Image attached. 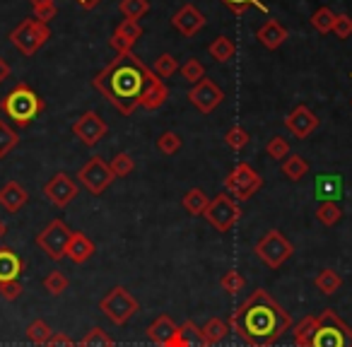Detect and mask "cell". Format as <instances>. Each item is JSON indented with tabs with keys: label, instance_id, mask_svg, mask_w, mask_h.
<instances>
[{
	"label": "cell",
	"instance_id": "obj_1",
	"mask_svg": "<svg viewBox=\"0 0 352 347\" xmlns=\"http://www.w3.org/2000/svg\"><path fill=\"white\" fill-rule=\"evenodd\" d=\"M155 78V70H150L133 51H128V54H116V58H111L107 68L94 75L92 87L99 89L123 116H131L142 104V97Z\"/></svg>",
	"mask_w": 352,
	"mask_h": 347
},
{
	"label": "cell",
	"instance_id": "obj_2",
	"mask_svg": "<svg viewBox=\"0 0 352 347\" xmlns=\"http://www.w3.org/2000/svg\"><path fill=\"white\" fill-rule=\"evenodd\" d=\"M230 328L249 347H273L292 328V318L265 289H254L230 316Z\"/></svg>",
	"mask_w": 352,
	"mask_h": 347
},
{
	"label": "cell",
	"instance_id": "obj_3",
	"mask_svg": "<svg viewBox=\"0 0 352 347\" xmlns=\"http://www.w3.org/2000/svg\"><path fill=\"white\" fill-rule=\"evenodd\" d=\"M292 335L297 347H352V328L331 309L302 318Z\"/></svg>",
	"mask_w": 352,
	"mask_h": 347
},
{
	"label": "cell",
	"instance_id": "obj_4",
	"mask_svg": "<svg viewBox=\"0 0 352 347\" xmlns=\"http://www.w3.org/2000/svg\"><path fill=\"white\" fill-rule=\"evenodd\" d=\"M3 113L12 118L17 128H27L41 111H44V99L30 87V85L20 82L17 87H12L10 92L3 97L0 102Z\"/></svg>",
	"mask_w": 352,
	"mask_h": 347
},
{
	"label": "cell",
	"instance_id": "obj_5",
	"mask_svg": "<svg viewBox=\"0 0 352 347\" xmlns=\"http://www.w3.org/2000/svg\"><path fill=\"white\" fill-rule=\"evenodd\" d=\"M51 39V30L49 25L39 20H22L15 30L10 32V44L20 51L22 56H34L46 41Z\"/></svg>",
	"mask_w": 352,
	"mask_h": 347
},
{
	"label": "cell",
	"instance_id": "obj_6",
	"mask_svg": "<svg viewBox=\"0 0 352 347\" xmlns=\"http://www.w3.org/2000/svg\"><path fill=\"white\" fill-rule=\"evenodd\" d=\"M261 186H263V177H261L251 164H246V161L236 164L225 177L227 193H232L236 203L249 201L251 196H256V193L261 191Z\"/></svg>",
	"mask_w": 352,
	"mask_h": 347
},
{
	"label": "cell",
	"instance_id": "obj_7",
	"mask_svg": "<svg viewBox=\"0 0 352 347\" xmlns=\"http://www.w3.org/2000/svg\"><path fill=\"white\" fill-rule=\"evenodd\" d=\"M99 306H102L104 316H107L111 323L126 326V323L133 318V313L140 309V304H138V299L133 297L126 287H111L107 297L99 302Z\"/></svg>",
	"mask_w": 352,
	"mask_h": 347
},
{
	"label": "cell",
	"instance_id": "obj_8",
	"mask_svg": "<svg viewBox=\"0 0 352 347\" xmlns=\"http://www.w3.org/2000/svg\"><path fill=\"white\" fill-rule=\"evenodd\" d=\"M203 217L208 220V225L215 227V232H230L236 222L241 220V205L230 196V193H220L210 201L208 210L203 212Z\"/></svg>",
	"mask_w": 352,
	"mask_h": 347
},
{
	"label": "cell",
	"instance_id": "obj_9",
	"mask_svg": "<svg viewBox=\"0 0 352 347\" xmlns=\"http://www.w3.org/2000/svg\"><path fill=\"white\" fill-rule=\"evenodd\" d=\"M70 236H73V230H70L63 220H51L49 225L36 234L34 241L51 260H60V258H65Z\"/></svg>",
	"mask_w": 352,
	"mask_h": 347
},
{
	"label": "cell",
	"instance_id": "obj_10",
	"mask_svg": "<svg viewBox=\"0 0 352 347\" xmlns=\"http://www.w3.org/2000/svg\"><path fill=\"white\" fill-rule=\"evenodd\" d=\"M254 251H256V256H258V258L268 265V268L278 270L280 265H283L285 260L294 254V246L285 239L280 230H270V232H265V234L261 236Z\"/></svg>",
	"mask_w": 352,
	"mask_h": 347
},
{
	"label": "cell",
	"instance_id": "obj_11",
	"mask_svg": "<svg viewBox=\"0 0 352 347\" xmlns=\"http://www.w3.org/2000/svg\"><path fill=\"white\" fill-rule=\"evenodd\" d=\"M113 174L109 169V161H104L102 157H92L87 164L80 169V183L87 188L92 196H102L113 181Z\"/></svg>",
	"mask_w": 352,
	"mask_h": 347
},
{
	"label": "cell",
	"instance_id": "obj_12",
	"mask_svg": "<svg viewBox=\"0 0 352 347\" xmlns=\"http://www.w3.org/2000/svg\"><path fill=\"white\" fill-rule=\"evenodd\" d=\"M107 133H109L107 121H104L97 111H85L82 116L73 123V135L87 147H94Z\"/></svg>",
	"mask_w": 352,
	"mask_h": 347
},
{
	"label": "cell",
	"instance_id": "obj_13",
	"mask_svg": "<svg viewBox=\"0 0 352 347\" xmlns=\"http://www.w3.org/2000/svg\"><path fill=\"white\" fill-rule=\"evenodd\" d=\"M188 99H191V104L201 113H212L222 102H225V92H222V89L217 87L212 80L203 78L201 82L191 87V92H188Z\"/></svg>",
	"mask_w": 352,
	"mask_h": 347
},
{
	"label": "cell",
	"instance_id": "obj_14",
	"mask_svg": "<svg viewBox=\"0 0 352 347\" xmlns=\"http://www.w3.org/2000/svg\"><path fill=\"white\" fill-rule=\"evenodd\" d=\"M44 196L49 198L51 205L56 208H68L70 203L78 196V183L65 174V171H58L51 177V181L44 186Z\"/></svg>",
	"mask_w": 352,
	"mask_h": 347
},
{
	"label": "cell",
	"instance_id": "obj_15",
	"mask_svg": "<svg viewBox=\"0 0 352 347\" xmlns=\"http://www.w3.org/2000/svg\"><path fill=\"white\" fill-rule=\"evenodd\" d=\"M318 123H321L318 116L309 107H304V104H299L297 109H292V111L285 116V128H287L294 137H299V140H307L318 128Z\"/></svg>",
	"mask_w": 352,
	"mask_h": 347
},
{
	"label": "cell",
	"instance_id": "obj_16",
	"mask_svg": "<svg viewBox=\"0 0 352 347\" xmlns=\"http://www.w3.org/2000/svg\"><path fill=\"white\" fill-rule=\"evenodd\" d=\"M171 25H174L176 32H182L186 39H191V36H196L198 32L208 25V20L196 5L186 3V5H182V10L174 12V17H171Z\"/></svg>",
	"mask_w": 352,
	"mask_h": 347
},
{
	"label": "cell",
	"instance_id": "obj_17",
	"mask_svg": "<svg viewBox=\"0 0 352 347\" xmlns=\"http://www.w3.org/2000/svg\"><path fill=\"white\" fill-rule=\"evenodd\" d=\"M176 331H179V326L171 321V316L162 313V316H157L155 321L150 323V328H147V337H150L157 347H169V342L176 337Z\"/></svg>",
	"mask_w": 352,
	"mask_h": 347
},
{
	"label": "cell",
	"instance_id": "obj_18",
	"mask_svg": "<svg viewBox=\"0 0 352 347\" xmlns=\"http://www.w3.org/2000/svg\"><path fill=\"white\" fill-rule=\"evenodd\" d=\"M27 201H30V193H27V188L22 183L8 181L6 186L0 188V205H3V210L20 212L27 205Z\"/></svg>",
	"mask_w": 352,
	"mask_h": 347
},
{
	"label": "cell",
	"instance_id": "obj_19",
	"mask_svg": "<svg viewBox=\"0 0 352 347\" xmlns=\"http://www.w3.org/2000/svg\"><path fill=\"white\" fill-rule=\"evenodd\" d=\"M169 347H210L203 335V328L193 321H184L176 331V337L169 342Z\"/></svg>",
	"mask_w": 352,
	"mask_h": 347
},
{
	"label": "cell",
	"instance_id": "obj_20",
	"mask_svg": "<svg viewBox=\"0 0 352 347\" xmlns=\"http://www.w3.org/2000/svg\"><path fill=\"white\" fill-rule=\"evenodd\" d=\"M94 241L89 239L87 234H82V232H73V236H70V244H68V251H65V258H70L73 263L82 265L87 263L89 258L94 256Z\"/></svg>",
	"mask_w": 352,
	"mask_h": 347
},
{
	"label": "cell",
	"instance_id": "obj_21",
	"mask_svg": "<svg viewBox=\"0 0 352 347\" xmlns=\"http://www.w3.org/2000/svg\"><path fill=\"white\" fill-rule=\"evenodd\" d=\"M256 39H258L268 51H278L280 46L287 41V30H285L278 20H268V22H263V25L258 27V32H256Z\"/></svg>",
	"mask_w": 352,
	"mask_h": 347
},
{
	"label": "cell",
	"instance_id": "obj_22",
	"mask_svg": "<svg viewBox=\"0 0 352 347\" xmlns=\"http://www.w3.org/2000/svg\"><path fill=\"white\" fill-rule=\"evenodd\" d=\"M166 99H169V89H166V85L162 82V78H155V82L147 87L145 97H142V109H147V111H157V109H162L166 104Z\"/></svg>",
	"mask_w": 352,
	"mask_h": 347
},
{
	"label": "cell",
	"instance_id": "obj_23",
	"mask_svg": "<svg viewBox=\"0 0 352 347\" xmlns=\"http://www.w3.org/2000/svg\"><path fill=\"white\" fill-rule=\"evenodd\" d=\"M22 275V260L12 249H0V282L17 280Z\"/></svg>",
	"mask_w": 352,
	"mask_h": 347
},
{
	"label": "cell",
	"instance_id": "obj_24",
	"mask_svg": "<svg viewBox=\"0 0 352 347\" xmlns=\"http://www.w3.org/2000/svg\"><path fill=\"white\" fill-rule=\"evenodd\" d=\"M314 287H316L321 294H326V297H331V294H336L338 289L342 287V278L336 273V270L323 268L321 273L314 278Z\"/></svg>",
	"mask_w": 352,
	"mask_h": 347
},
{
	"label": "cell",
	"instance_id": "obj_25",
	"mask_svg": "<svg viewBox=\"0 0 352 347\" xmlns=\"http://www.w3.org/2000/svg\"><path fill=\"white\" fill-rule=\"evenodd\" d=\"M182 205H184V210L188 212V215H203V212L208 210V205H210V198L206 196V191L203 188H191V191L184 196V201H182Z\"/></svg>",
	"mask_w": 352,
	"mask_h": 347
},
{
	"label": "cell",
	"instance_id": "obj_26",
	"mask_svg": "<svg viewBox=\"0 0 352 347\" xmlns=\"http://www.w3.org/2000/svg\"><path fill=\"white\" fill-rule=\"evenodd\" d=\"M208 54L212 56V58L217 60V63H227V60H232L234 58V54H236V46H234V41L230 39V36H217L215 41H212L210 46H208Z\"/></svg>",
	"mask_w": 352,
	"mask_h": 347
},
{
	"label": "cell",
	"instance_id": "obj_27",
	"mask_svg": "<svg viewBox=\"0 0 352 347\" xmlns=\"http://www.w3.org/2000/svg\"><path fill=\"white\" fill-rule=\"evenodd\" d=\"M283 174L289 179V181H302V179L309 174L307 159H304V157H299V155H289L287 159L283 161Z\"/></svg>",
	"mask_w": 352,
	"mask_h": 347
},
{
	"label": "cell",
	"instance_id": "obj_28",
	"mask_svg": "<svg viewBox=\"0 0 352 347\" xmlns=\"http://www.w3.org/2000/svg\"><path fill=\"white\" fill-rule=\"evenodd\" d=\"M316 220L321 222L323 227H336L338 222L342 220V210L336 201H323L321 205L316 208Z\"/></svg>",
	"mask_w": 352,
	"mask_h": 347
},
{
	"label": "cell",
	"instance_id": "obj_29",
	"mask_svg": "<svg viewBox=\"0 0 352 347\" xmlns=\"http://www.w3.org/2000/svg\"><path fill=\"white\" fill-rule=\"evenodd\" d=\"M227 333H230V323L220 321V318H210V321L203 326V335H206V340H208V345H210V347L225 340Z\"/></svg>",
	"mask_w": 352,
	"mask_h": 347
},
{
	"label": "cell",
	"instance_id": "obj_30",
	"mask_svg": "<svg viewBox=\"0 0 352 347\" xmlns=\"http://www.w3.org/2000/svg\"><path fill=\"white\" fill-rule=\"evenodd\" d=\"M51 335H54V328L49 326L46 321H41V318H36V321L30 323V328H27V340L34 342V345H46V342L51 340Z\"/></svg>",
	"mask_w": 352,
	"mask_h": 347
},
{
	"label": "cell",
	"instance_id": "obj_31",
	"mask_svg": "<svg viewBox=\"0 0 352 347\" xmlns=\"http://www.w3.org/2000/svg\"><path fill=\"white\" fill-rule=\"evenodd\" d=\"M336 12L331 10V8H318L316 12L311 15V27L318 32V34H328V32H333V25H336Z\"/></svg>",
	"mask_w": 352,
	"mask_h": 347
},
{
	"label": "cell",
	"instance_id": "obj_32",
	"mask_svg": "<svg viewBox=\"0 0 352 347\" xmlns=\"http://www.w3.org/2000/svg\"><path fill=\"white\" fill-rule=\"evenodd\" d=\"M109 169H111L113 177L123 179V177H128V174H133L135 161H133V157L128 155V152H118V155H113L111 161H109Z\"/></svg>",
	"mask_w": 352,
	"mask_h": 347
},
{
	"label": "cell",
	"instance_id": "obj_33",
	"mask_svg": "<svg viewBox=\"0 0 352 347\" xmlns=\"http://www.w3.org/2000/svg\"><path fill=\"white\" fill-rule=\"evenodd\" d=\"M20 142V135L15 133V128H10L6 121H0V159H6Z\"/></svg>",
	"mask_w": 352,
	"mask_h": 347
},
{
	"label": "cell",
	"instance_id": "obj_34",
	"mask_svg": "<svg viewBox=\"0 0 352 347\" xmlns=\"http://www.w3.org/2000/svg\"><path fill=\"white\" fill-rule=\"evenodd\" d=\"M121 12L126 20H142L150 12V0H121Z\"/></svg>",
	"mask_w": 352,
	"mask_h": 347
},
{
	"label": "cell",
	"instance_id": "obj_35",
	"mask_svg": "<svg viewBox=\"0 0 352 347\" xmlns=\"http://www.w3.org/2000/svg\"><path fill=\"white\" fill-rule=\"evenodd\" d=\"M80 347H116L113 337L109 333H104L102 328H92L87 331V335L80 340Z\"/></svg>",
	"mask_w": 352,
	"mask_h": 347
},
{
	"label": "cell",
	"instance_id": "obj_36",
	"mask_svg": "<svg viewBox=\"0 0 352 347\" xmlns=\"http://www.w3.org/2000/svg\"><path fill=\"white\" fill-rule=\"evenodd\" d=\"M340 193V179L338 177H321L316 181V196L323 198V201H333V198Z\"/></svg>",
	"mask_w": 352,
	"mask_h": 347
},
{
	"label": "cell",
	"instance_id": "obj_37",
	"mask_svg": "<svg viewBox=\"0 0 352 347\" xmlns=\"http://www.w3.org/2000/svg\"><path fill=\"white\" fill-rule=\"evenodd\" d=\"M113 34L121 36L126 44L133 46L142 36V27H140V22H135V20H123L121 25L116 27V32H113Z\"/></svg>",
	"mask_w": 352,
	"mask_h": 347
},
{
	"label": "cell",
	"instance_id": "obj_38",
	"mask_svg": "<svg viewBox=\"0 0 352 347\" xmlns=\"http://www.w3.org/2000/svg\"><path fill=\"white\" fill-rule=\"evenodd\" d=\"M68 284H70L68 278H65L60 270H51V273L44 278V289L49 294H54V297H60V294L68 289Z\"/></svg>",
	"mask_w": 352,
	"mask_h": 347
},
{
	"label": "cell",
	"instance_id": "obj_39",
	"mask_svg": "<svg viewBox=\"0 0 352 347\" xmlns=\"http://www.w3.org/2000/svg\"><path fill=\"white\" fill-rule=\"evenodd\" d=\"M220 287L225 289L227 294H236L246 287V280L239 270H227V273L220 278Z\"/></svg>",
	"mask_w": 352,
	"mask_h": 347
},
{
	"label": "cell",
	"instance_id": "obj_40",
	"mask_svg": "<svg viewBox=\"0 0 352 347\" xmlns=\"http://www.w3.org/2000/svg\"><path fill=\"white\" fill-rule=\"evenodd\" d=\"M249 140H251L249 131H246V128H241V126L230 128V131H227V135H225L227 147H232V150H236V152L244 150V147L249 145Z\"/></svg>",
	"mask_w": 352,
	"mask_h": 347
},
{
	"label": "cell",
	"instance_id": "obj_41",
	"mask_svg": "<svg viewBox=\"0 0 352 347\" xmlns=\"http://www.w3.org/2000/svg\"><path fill=\"white\" fill-rule=\"evenodd\" d=\"M179 70H182L184 80H186V82H191V85H198L203 78H206V68H203V63H201V60H196V58H188Z\"/></svg>",
	"mask_w": 352,
	"mask_h": 347
},
{
	"label": "cell",
	"instance_id": "obj_42",
	"mask_svg": "<svg viewBox=\"0 0 352 347\" xmlns=\"http://www.w3.org/2000/svg\"><path fill=\"white\" fill-rule=\"evenodd\" d=\"M157 150H160L162 155H176V152L182 150V137L176 135L174 131L162 133L160 140H157Z\"/></svg>",
	"mask_w": 352,
	"mask_h": 347
},
{
	"label": "cell",
	"instance_id": "obj_43",
	"mask_svg": "<svg viewBox=\"0 0 352 347\" xmlns=\"http://www.w3.org/2000/svg\"><path fill=\"white\" fill-rule=\"evenodd\" d=\"M176 70H179V60L171 54H162L160 58H157L155 73L160 75V78H171V75H176Z\"/></svg>",
	"mask_w": 352,
	"mask_h": 347
},
{
	"label": "cell",
	"instance_id": "obj_44",
	"mask_svg": "<svg viewBox=\"0 0 352 347\" xmlns=\"http://www.w3.org/2000/svg\"><path fill=\"white\" fill-rule=\"evenodd\" d=\"M265 155L273 157V159H287L289 157V145L285 137H273V140H268V145H265Z\"/></svg>",
	"mask_w": 352,
	"mask_h": 347
},
{
	"label": "cell",
	"instance_id": "obj_45",
	"mask_svg": "<svg viewBox=\"0 0 352 347\" xmlns=\"http://www.w3.org/2000/svg\"><path fill=\"white\" fill-rule=\"evenodd\" d=\"M222 3H225V5L230 8L232 12H234V15H244V12L249 10L251 5H256L258 10L268 12V8H265L263 3H261V0H222Z\"/></svg>",
	"mask_w": 352,
	"mask_h": 347
},
{
	"label": "cell",
	"instance_id": "obj_46",
	"mask_svg": "<svg viewBox=\"0 0 352 347\" xmlns=\"http://www.w3.org/2000/svg\"><path fill=\"white\" fill-rule=\"evenodd\" d=\"M0 297L6 302H17L22 297V282L20 280H6L0 282Z\"/></svg>",
	"mask_w": 352,
	"mask_h": 347
},
{
	"label": "cell",
	"instance_id": "obj_47",
	"mask_svg": "<svg viewBox=\"0 0 352 347\" xmlns=\"http://www.w3.org/2000/svg\"><path fill=\"white\" fill-rule=\"evenodd\" d=\"M333 34L340 39H350L352 36V17L350 15H338L336 25H333Z\"/></svg>",
	"mask_w": 352,
	"mask_h": 347
},
{
	"label": "cell",
	"instance_id": "obj_48",
	"mask_svg": "<svg viewBox=\"0 0 352 347\" xmlns=\"http://www.w3.org/2000/svg\"><path fill=\"white\" fill-rule=\"evenodd\" d=\"M44 347H75V342H73V337H70L68 333H54V335H51V340L46 342Z\"/></svg>",
	"mask_w": 352,
	"mask_h": 347
},
{
	"label": "cell",
	"instance_id": "obj_49",
	"mask_svg": "<svg viewBox=\"0 0 352 347\" xmlns=\"http://www.w3.org/2000/svg\"><path fill=\"white\" fill-rule=\"evenodd\" d=\"M56 12H58V8H56V3H54V5L39 8V10H34V20H39V22H44V25H49V22L56 17Z\"/></svg>",
	"mask_w": 352,
	"mask_h": 347
},
{
	"label": "cell",
	"instance_id": "obj_50",
	"mask_svg": "<svg viewBox=\"0 0 352 347\" xmlns=\"http://www.w3.org/2000/svg\"><path fill=\"white\" fill-rule=\"evenodd\" d=\"M10 73H12V68L8 65V60H6V58H0V85H3L8 78H10Z\"/></svg>",
	"mask_w": 352,
	"mask_h": 347
},
{
	"label": "cell",
	"instance_id": "obj_51",
	"mask_svg": "<svg viewBox=\"0 0 352 347\" xmlns=\"http://www.w3.org/2000/svg\"><path fill=\"white\" fill-rule=\"evenodd\" d=\"M75 3H78L82 10H92V8H97L99 3H102V0H75Z\"/></svg>",
	"mask_w": 352,
	"mask_h": 347
},
{
	"label": "cell",
	"instance_id": "obj_52",
	"mask_svg": "<svg viewBox=\"0 0 352 347\" xmlns=\"http://www.w3.org/2000/svg\"><path fill=\"white\" fill-rule=\"evenodd\" d=\"M30 3H32V10H39V8L54 5V0H30Z\"/></svg>",
	"mask_w": 352,
	"mask_h": 347
},
{
	"label": "cell",
	"instance_id": "obj_53",
	"mask_svg": "<svg viewBox=\"0 0 352 347\" xmlns=\"http://www.w3.org/2000/svg\"><path fill=\"white\" fill-rule=\"evenodd\" d=\"M6 232H8V225L3 220H0V239H3V236H6Z\"/></svg>",
	"mask_w": 352,
	"mask_h": 347
}]
</instances>
